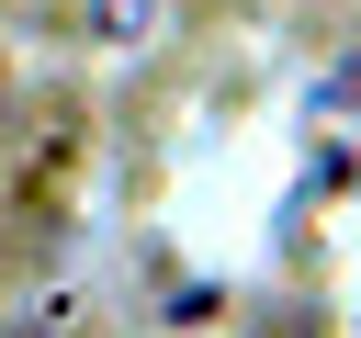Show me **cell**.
Here are the masks:
<instances>
[{"instance_id": "6da1fadb", "label": "cell", "mask_w": 361, "mask_h": 338, "mask_svg": "<svg viewBox=\"0 0 361 338\" xmlns=\"http://www.w3.org/2000/svg\"><path fill=\"white\" fill-rule=\"evenodd\" d=\"M180 34V0H79V45L90 56H147Z\"/></svg>"}, {"instance_id": "7a4b0ae2", "label": "cell", "mask_w": 361, "mask_h": 338, "mask_svg": "<svg viewBox=\"0 0 361 338\" xmlns=\"http://www.w3.org/2000/svg\"><path fill=\"white\" fill-rule=\"evenodd\" d=\"M0 338H90V304L79 293H34V304H11Z\"/></svg>"}]
</instances>
